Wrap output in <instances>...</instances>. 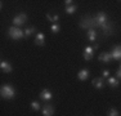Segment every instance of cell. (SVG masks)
Returning a JSON list of instances; mask_svg holds the SVG:
<instances>
[{
	"label": "cell",
	"instance_id": "cell-9",
	"mask_svg": "<svg viewBox=\"0 0 121 116\" xmlns=\"http://www.w3.org/2000/svg\"><path fill=\"white\" fill-rule=\"evenodd\" d=\"M111 56L113 59H121V45H116L111 52Z\"/></svg>",
	"mask_w": 121,
	"mask_h": 116
},
{
	"label": "cell",
	"instance_id": "cell-4",
	"mask_svg": "<svg viewBox=\"0 0 121 116\" xmlns=\"http://www.w3.org/2000/svg\"><path fill=\"white\" fill-rule=\"evenodd\" d=\"M26 21H27V16H26L25 13H19L18 16L14 17V19H13V25L16 26V27H18V26L25 25Z\"/></svg>",
	"mask_w": 121,
	"mask_h": 116
},
{
	"label": "cell",
	"instance_id": "cell-25",
	"mask_svg": "<svg viewBox=\"0 0 121 116\" xmlns=\"http://www.w3.org/2000/svg\"><path fill=\"white\" fill-rule=\"evenodd\" d=\"M72 0H66V1H65V4H66V7H68V5H72Z\"/></svg>",
	"mask_w": 121,
	"mask_h": 116
},
{
	"label": "cell",
	"instance_id": "cell-8",
	"mask_svg": "<svg viewBox=\"0 0 121 116\" xmlns=\"http://www.w3.org/2000/svg\"><path fill=\"white\" fill-rule=\"evenodd\" d=\"M52 97H53V94H52V92L48 90V89H43V90L40 92V99H43V101H50Z\"/></svg>",
	"mask_w": 121,
	"mask_h": 116
},
{
	"label": "cell",
	"instance_id": "cell-22",
	"mask_svg": "<svg viewBox=\"0 0 121 116\" xmlns=\"http://www.w3.org/2000/svg\"><path fill=\"white\" fill-rule=\"evenodd\" d=\"M107 116H119V111L116 108H111V110H108Z\"/></svg>",
	"mask_w": 121,
	"mask_h": 116
},
{
	"label": "cell",
	"instance_id": "cell-11",
	"mask_svg": "<svg viewBox=\"0 0 121 116\" xmlns=\"http://www.w3.org/2000/svg\"><path fill=\"white\" fill-rule=\"evenodd\" d=\"M98 59H99L100 62L108 63L109 61L112 59V56H111V53H107V52H103V53H100L99 56H98Z\"/></svg>",
	"mask_w": 121,
	"mask_h": 116
},
{
	"label": "cell",
	"instance_id": "cell-2",
	"mask_svg": "<svg viewBox=\"0 0 121 116\" xmlns=\"http://www.w3.org/2000/svg\"><path fill=\"white\" fill-rule=\"evenodd\" d=\"M8 35L14 40H19V39H22V37H25V31H22L19 27L12 26V27H9V30H8Z\"/></svg>",
	"mask_w": 121,
	"mask_h": 116
},
{
	"label": "cell",
	"instance_id": "cell-1",
	"mask_svg": "<svg viewBox=\"0 0 121 116\" xmlns=\"http://www.w3.org/2000/svg\"><path fill=\"white\" fill-rule=\"evenodd\" d=\"M0 94H1V97L5 98V99H12L14 95H16V90H14V88L12 85L4 84V85L1 86V89H0Z\"/></svg>",
	"mask_w": 121,
	"mask_h": 116
},
{
	"label": "cell",
	"instance_id": "cell-24",
	"mask_svg": "<svg viewBox=\"0 0 121 116\" xmlns=\"http://www.w3.org/2000/svg\"><path fill=\"white\" fill-rule=\"evenodd\" d=\"M102 75H103V77L108 79V77H109V71H108V70H103V71H102Z\"/></svg>",
	"mask_w": 121,
	"mask_h": 116
},
{
	"label": "cell",
	"instance_id": "cell-14",
	"mask_svg": "<svg viewBox=\"0 0 121 116\" xmlns=\"http://www.w3.org/2000/svg\"><path fill=\"white\" fill-rule=\"evenodd\" d=\"M91 84H93L94 88H97V89H102L103 86H104V84H103V80L100 79V77H94V79L91 80Z\"/></svg>",
	"mask_w": 121,
	"mask_h": 116
},
{
	"label": "cell",
	"instance_id": "cell-17",
	"mask_svg": "<svg viewBox=\"0 0 121 116\" xmlns=\"http://www.w3.org/2000/svg\"><path fill=\"white\" fill-rule=\"evenodd\" d=\"M107 81L112 88H117L119 86V79H116V77H108Z\"/></svg>",
	"mask_w": 121,
	"mask_h": 116
},
{
	"label": "cell",
	"instance_id": "cell-23",
	"mask_svg": "<svg viewBox=\"0 0 121 116\" xmlns=\"http://www.w3.org/2000/svg\"><path fill=\"white\" fill-rule=\"evenodd\" d=\"M91 58H93V54H91V53H85V52H84V59L85 61H90Z\"/></svg>",
	"mask_w": 121,
	"mask_h": 116
},
{
	"label": "cell",
	"instance_id": "cell-27",
	"mask_svg": "<svg viewBox=\"0 0 121 116\" xmlns=\"http://www.w3.org/2000/svg\"><path fill=\"white\" fill-rule=\"evenodd\" d=\"M120 68H121V67H120Z\"/></svg>",
	"mask_w": 121,
	"mask_h": 116
},
{
	"label": "cell",
	"instance_id": "cell-3",
	"mask_svg": "<svg viewBox=\"0 0 121 116\" xmlns=\"http://www.w3.org/2000/svg\"><path fill=\"white\" fill-rule=\"evenodd\" d=\"M97 25L95 22V18H91V17H84V18L80 21V27L81 28H88V30H90V28H94Z\"/></svg>",
	"mask_w": 121,
	"mask_h": 116
},
{
	"label": "cell",
	"instance_id": "cell-15",
	"mask_svg": "<svg viewBox=\"0 0 121 116\" xmlns=\"http://www.w3.org/2000/svg\"><path fill=\"white\" fill-rule=\"evenodd\" d=\"M88 40H90V41H95L97 40V31L95 28H90V30H88Z\"/></svg>",
	"mask_w": 121,
	"mask_h": 116
},
{
	"label": "cell",
	"instance_id": "cell-26",
	"mask_svg": "<svg viewBox=\"0 0 121 116\" xmlns=\"http://www.w3.org/2000/svg\"><path fill=\"white\" fill-rule=\"evenodd\" d=\"M116 75H117V79H121V68H119V70H117Z\"/></svg>",
	"mask_w": 121,
	"mask_h": 116
},
{
	"label": "cell",
	"instance_id": "cell-10",
	"mask_svg": "<svg viewBox=\"0 0 121 116\" xmlns=\"http://www.w3.org/2000/svg\"><path fill=\"white\" fill-rule=\"evenodd\" d=\"M89 75H90L89 70L88 68H82V70H80L79 74H77V79L81 80V81H84V80H86L89 77Z\"/></svg>",
	"mask_w": 121,
	"mask_h": 116
},
{
	"label": "cell",
	"instance_id": "cell-7",
	"mask_svg": "<svg viewBox=\"0 0 121 116\" xmlns=\"http://www.w3.org/2000/svg\"><path fill=\"white\" fill-rule=\"evenodd\" d=\"M0 68H1L3 72H7V74H9V72L13 71L12 65H10L9 62H5V61H1V62H0Z\"/></svg>",
	"mask_w": 121,
	"mask_h": 116
},
{
	"label": "cell",
	"instance_id": "cell-20",
	"mask_svg": "<svg viewBox=\"0 0 121 116\" xmlns=\"http://www.w3.org/2000/svg\"><path fill=\"white\" fill-rule=\"evenodd\" d=\"M31 108H32L34 111H39V110L41 108V104L37 102V101H32V102H31Z\"/></svg>",
	"mask_w": 121,
	"mask_h": 116
},
{
	"label": "cell",
	"instance_id": "cell-6",
	"mask_svg": "<svg viewBox=\"0 0 121 116\" xmlns=\"http://www.w3.org/2000/svg\"><path fill=\"white\" fill-rule=\"evenodd\" d=\"M41 112L44 116H53L54 114V107L52 104H44L41 108Z\"/></svg>",
	"mask_w": 121,
	"mask_h": 116
},
{
	"label": "cell",
	"instance_id": "cell-13",
	"mask_svg": "<svg viewBox=\"0 0 121 116\" xmlns=\"http://www.w3.org/2000/svg\"><path fill=\"white\" fill-rule=\"evenodd\" d=\"M100 28L103 30V34H104V35H109V34L112 35V32H113V27H112V25L109 22L102 25V26H100Z\"/></svg>",
	"mask_w": 121,
	"mask_h": 116
},
{
	"label": "cell",
	"instance_id": "cell-21",
	"mask_svg": "<svg viewBox=\"0 0 121 116\" xmlns=\"http://www.w3.org/2000/svg\"><path fill=\"white\" fill-rule=\"evenodd\" d=\"M50 30H52V32H53V34H57V32H59L60 26L58 25V23H53V25H52V27H50Z\"/></svg>",
	"mask_w": 121,
	"mask_h": 116
},
{
	"label": "cell",
	"instance_id": "cell-12",
	"mask_svg": "<svg viewBox=\"0 0 121 116\" xmlns=\"http://www.w3.org/2000/svg\"><path fill=\"white\" fill-rule=\"evenodd\" d=\"M35 44L36 45H40V46H43L45 44V36H44V34L43 32H37L36 34V36H35Z\"/></svg>",
	"mask_w": 121,
	"mask_h": 116
},
{
	"label": "cell",
	"instance_id": "cell-19",
	"mask_svg": "<svg viewBox=\"0 0 121 116\" xmlns=\"http://www.w3.org/2000/svg\"><path fill=\"white\" fill-rule=\"evenodd\" d=\"M77 7L76 5H68V7H66V13L67 14H73L75 12H76Z\"/></svg>",
	"mask_w": 121,
	"mask_h": 116
},
{
	"label": "cell",
	"instance_id": "cell-5",
	"mask_svg": "<svg viewBox=\"0 0 121 116\" xmlns=\"http://www.w3.org/2000/svg\"><path fill=\"white\" fill-rule=\"evenodd\" d=\"M95 22H97V25L99 26H102V25H104V23H107V16H106V13H103V12H100V13H98L97 14V17H95Z\"/></svg>",
	"mask_w": 121,
	"mask_h": 116
},
{
	"label": "cell",
	"instance_id": "cell-18",
	"mask_svg": "<svg viewBox=\"0 0 121 116\" xmlns=\"http://www.w3.org/2000/svg\"><path fill=\"white\" fill-rule=\"evenodd\" d=\"M35 31H36V28L34 27V26H31V27L26 28V30H25V36H26V37L31 36V35H32L34 32H35Z\"/></svg>",
	"mask_w": 121,
	"mask_h": 116
},
{
	"label": "cell",
	"instance_id": "cell-16",
	"mask_svg": "<svg viewBox=\"0 0 121 116\" xmlns=\"http://www.w3.org/2000/svg\"><path fill=\"white\" fill-rule=\"evenodd\" d=\"M47 18L52 22V25H53V23H57V22L59 21V16H58V14H50V13H47Z\"/></svg>",
	"mask_w": 121,
	"mask_h": 116
}]
</instances>
